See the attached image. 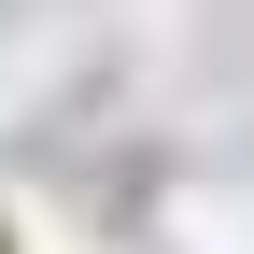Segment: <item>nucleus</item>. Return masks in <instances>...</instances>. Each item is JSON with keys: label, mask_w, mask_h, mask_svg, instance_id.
<instances>
[{"label": "nucleus", "mask_w": 254, "mask_h": 254, "mask_svg": "<svg viewBox=\"0 0 254 254\" xmlns=\"http://www.w3.org/2000/svg\"><path fill=\"white\" fill-rule=\"evenodd\" d=\"M0 254H14V240H0Z\"/></svg>", "instance_id": "obj_1"}]
</instances>
